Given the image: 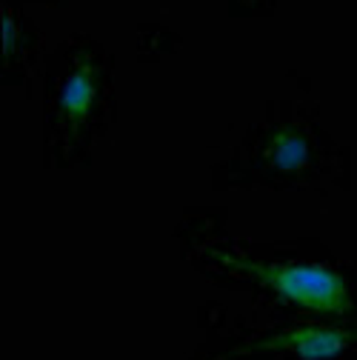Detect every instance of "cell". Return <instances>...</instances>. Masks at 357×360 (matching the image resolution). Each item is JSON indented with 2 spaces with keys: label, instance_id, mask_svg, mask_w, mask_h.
Here are the masks:
<instances>
[{
  "label": "cell",
  "instance_id": "8992f818",
  "mask_svg": "<svg viewBox=\"0 0 357 360\" xmlns=\"http://www.w3.org/2000/svg\"><path fill=\"white\" fill-rule=\"evenodd\" d=\"M26 4V0H23ZM29 4H55V6H66V0H29Z\"/></svg>",
  "mask_w": 357,
  "mask_h": 360
},
{
  "label": "cell",
  "instance_id": "5b68a950",
  "mask_svg": "<svg viewBox=\"0 0 357 360\" xmlns=\"http://www.w3.org/2000/svg\"><path fill=\"white\" fill-rule=\"evenodd\" d=\"M0 18H4V72H0V83H4V89H26L32 86L37 69H43L49 55L43 49V34L37 23L26 15L23 0H4Z\"/></svg>",
  "mask_w": 357,
  "mask_h": 360
},
{
  "label": "cell",
  "instance_id": "7a4b0ae2",
  "mask_svg": "<svg viewBox=\"0 0 357 360\" xmlns=\"http://www.w3.org/2000/svg\"><path fill=\"white\" fill-rule=\"evenodd\" d=\"M209 177L214 192H349L351 152L329 134L318 106L269 101L232 152L212 163Z\"/></svg>",
  "mask_w": 357,
  "mask_h": 360
},
{
  "label": "cell",
  "instance_id": "3957f363",
  "mask_svg": "<svg viewBox=\"0 0 357 360\" xmlns=\"http://www.w3.org/2000/svg\"><path fill=\"white\" fill-rule=\"evenodd\" d=\"M115 120L112 52L86 32L66 34L43 63V166H89Z\"/></svg>",
  "mask_w": 357,
  "mask_h": 360
},
{
  "label": "cell",
  "instance_id": "6da1fadb",
  "mask_svg": "<svg viewBox=\"0 0 357 360\" xmlns=\"http://www.w3.org/2000/svg\"><path fill=\"white\" fill-rule=\"evenodd\" d=\"M181 257L217 289L275 318H357V266L320 238L252 240L226 209L192 206L174 226Z\"/></svg>",
  "mask_w": 357,
  "mask_h": 360
},
{
  "label": "cell",
  "instance_id": "277c9868",
  "mask_svg": "<svg viewBox=\"0 0 357 360\" xmlns=\"http://www.w3.org/2000/svg\"><path fill=\"white\" fill-rule=\"evenodd\" d=\"M197 329L186 360H357V318H275L206 300Z\"/></svg>",
  "mask_w": 357,
  "mask_h": 360
}]
</instances>
